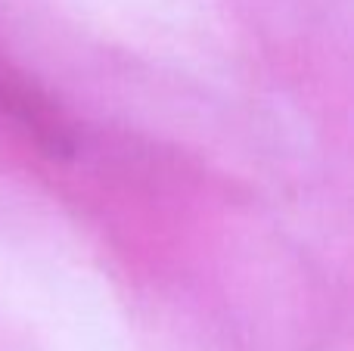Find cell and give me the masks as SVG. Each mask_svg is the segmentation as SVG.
Wrapping results in <instances>:
<instances>
[{
	"label": "cell",
	"mask_w": 354,
	"mask_h": 351,
	"mask_svg": "<svg viewBox=\"0 0 354 351\" xmlns=\"http://www.w3.org/2000/svg\"><path fill=\"white\" fill-rule=\"evenodd\" d=\"M0 109L10 112L12 118H19L28 131H35L37 143L50 155H68L75 149L72 134L62 124V118L53 112V106L41 93L31 91L22 78L3 72V68H0Z\"/></svg>",
	"instance_id": "obj_1"
}]
</instances>
